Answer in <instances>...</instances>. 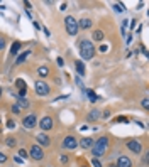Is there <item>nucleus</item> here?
<instances>
[{"label": "nucleus", "instance_id": "f257e3e1", "mask_svg": "<svg viewBox=\"0 0 149 167\" xmlns=\"http://www.w3.org/2000/svg\"><path fill=\"white\" fill-rule=\"evenodd\" d=\"M107 149H109V137H100V139H97L93 142V147H92V155L93 159H100L105 155Z\"/></svg>", "mask_w": 149, "mask_h": 167}, {"label": "nucleus", "instance_id": "f03ea898", "mask_svg": "<svg viewBox=\"0 0 149 167\" xmlns=\"http://www.w3.org/2000/svg\"><path fill=\"white\" fill-rule=\"evenodd\" d=\"M80 56H81V59L83 61H90V59H93V56H95V46L92 41H80Z\"/></svg>", "mask_w": 149, "mask_h": 167}, {"label": "nucleus", "instance_id": "7ed1b4c3", "mask_svg": "<svg viewBox=\"0 0 149 167\" xmlns=\"http://www.w3.org/2000/svg\"><path fill=\"white\" fill-rule=\"evenodd\" d=\"M64 29L69 36H76L78 34V20L74 17H71V15L64 17Z\"/></svg>", "mask_w": 149, "mask_h": 167}, {"label": "nucleus", "instance_id": "20e7f679", "mask_svg": "<svg viewBox=\"0 0 149 167\" xmlns=\"http://www.w3.org/2000/svg\"><path fill=\"white\" fill-rule=\"evenodd\" d=\"M126 147L129 149L132 154L139 155V154L142 152V142L137 140V139H129V140H126Z\"/></svg>", "mask_w": 149, "mask_h": 167}, {"label": "nucleus", "instance_id": "39448f33", "mask_svg": "<svg viewBox=\"0 0 149 167\" xmlns=\"http://www.w3.org/2000/svg\"><path fill=\"white\" fill-rule=\"evenodd\" d=\"M29 157L32 159V160H36V162H39V160H43L44 159V150L43 147H39V145H31V149H29Z\"/></svg>", "mask_w": 149, "mask_h": 167}, {"label": "nucleus", "instance_id": "423d86ee", "mask_svg": "<svg viewBox=\"0 0 149 167\" xmlns=\"http://www.w3.org/2000/svg\"><path fill=\"white\" fill-rule=\"evenodd\" d=\"M34 90H36V95H37V96H48L49 91H51V88H49L48 83L41 81V79H39V81H36Z\"/></svg>", "mask_w": 149, "mask_h": 167}, {"label": "nucleus", "instance_id": "0eeeda50", "mask_svg": "<svg viewBox=\"0 0 149 167\" xmlns=\"http://www.w3.org/2000/svg\"><path fill=\"white\" fill-rule=\"evenodd\" d=\"M22 125H24V128H26V130H32V128L37 125V116H36L34 113L26 115V116L22 118Z\"/></svg>", "mask_w": 149, "mask_h": 167}, {"label": "nucleus", "instance_id": "6e6552de", "mask_svg": "<svg viewBox=\"0 0 149 167\" xmlns=\"http://www.w3.org/2000/svg\"><path fill=\"white\" fill-rule=\"evenodd\" d=\"M78 147V139L74 135H68V137H64V140H63V149L66 150H74Z\"/></svg>", "mask_w": 149, "mask_h": 167}, {"label": "nucleus", "instance_id": "1a4fd4ad", "mask_svg": "<svg viewBox=\"0 0 149 167\" xmlns=\"http://www.w3.org/2000/svg\"><path fill=\"white\" fill-rule=\"evenodd\" d=\"M39 128L43 132H49L53 128V118L51 116H43V118H41V122H39Z\"/></svg>", "mask_w": 149, "mask_h": 167}, {"label": "nucleus", "instance_id": "9d476101", "mask_svg": "<svg viewBox=\"0 0 149 167\" xmlns=\"http://www.w3.org/2000/svg\"><path fill=\"white\" fill-rule=\"evenodd\" d=\"M36 140H37V145H39V147H48V145H51V139H49L46 133H39V135L36 137Z\"/></svg>", "mask_w": 149, "mask_h": 167}, {"label": "nucleus", "instance_id": "9b49d317", "mask_svg": "<svg viewBox=\"0 0 149 167\" xmlns=\"http://www.w3.org/2000/svg\"><path fill=\"white\" fill-rule=\"evenodd\" d=\"M115 167H132V162H131V159L127 155H119Z\"/></svg>", "mask_w": 149, "mask_h": 167}, {"label": "nucleus", "instance_id": "f8f14e48", "mask_svg": "<svg viewBox=\"0 0 149 167\" xmlns=\"http://www.w3.org/2000/svg\"><path fill=\"white\" fill-rule=\"evenodd\" d=\"M93 139L92 137H83L81 140H78V145H80L81 149H92L93 147Z\"/></svg>", "mask_w": 149, "mask_h": 167}, {"label": "nucleus", "instance_id": "ddd939ff", "mask_svg": "<svg viewBox=\"0 0 149 167\" xmlns=\"http://www.w3.org/2000/svg\"><path fill=\"white\" fill-rule=\"evenodd\" d=\"M100 118H102V113L98 110H92L86 115V122H97V120H100Z\"/></svg>", "mask_w": 149, "mask_h": 167}, {"label": "nucleus", "instance_id": "4468645a", "mask_svg": "<svg viewBox=\"0 0 149 167\" xmlns=\"http://www.w3.org/2000/svg\"><path fill=\"white\" fill-rule=\"evenodd\" d=\"M20 49H22V42H20V41H14V42H12V46H10V56L14 57L15 54L20 52Z\"/></svg>", "mask_w": 149, "mask_h": 167}, {"label": "nucleus", "instance_id": "2eb2a0df", "mask_svg": "<svg viewBox=\"0 0 149 167\" xmlns=\"http://www.w3.org/2000/svg\"><path fill=\"white\" fill-rule=\"evenodd\" d=\"M15 105H17L20 110L22 108H29L31 106V101H29L27 98H20V96H15Z\"/></svg>", "mask_w": 149, "mask_h": 167}, {"label": "nucleus", "instance_id": "dca6fc26", "mask_svg": "<svg viewBox=\"0 0 149 167\" xmlns=\"http://www.w3.org/2000/svg\"><path fill=\"white\" fill-rule=\"evenodd\" d=\"M74 68H76V73H78V76H83L85 74V71H86V68H85V62L83 61H74Z\"/></svg>", "mask_w": 149, "mask_h": 167}, {"label": "nucleus", "instance_id": "f3484780", "mask_svg": "<svg viewBox=\"0 0 149 167\" xmlns=\"http://www.w3.org/2000/svg\"><path fill=\"white\" fill-rule=\"evenodd\" d=\"M92 20L90 19H81L80 22H78V31H80V29H83V31H86V29H90L92 27Z\"/></svg>", "mask_w": 149, "mask_h": 167}, {"label": "nucleus", "instance_id": "a211bd4d", "mask_svg": "<svg viewBox=\"0 0 149 167\" xmlns=\"http://www.w3.org/2000/svg\"><path fill=\"white\" fill-rule=\"evenodd\" d=\"M29 56H31V51H24V52H20L19 56H17V59H15V64H17V66H19V64H22V62L26 61Z\"/></svg>", "mask_w": 149, "mask_h": 167}, {"label": "nucleus", "instance_id": "6ab92c4d", "mask_svg": "<svg viewBox=\"0 0 149 167\" xmlns=\"http://www.w3.org/2000/svg\"><path fill=\"white\" fill-rule=\"evenodd\" d=\"M103 37H105V34H103V31H100V29H97V31L92 32V39L97 41V42H100V41H103Z\"/></svg>", "mask_w": 149, "mask_h": 167}, {"label": "nucleus", "instance_id": "aec40b11", "mask_svg": "<svg viewBox=\"0 0 149 167\" xmlns=\"http://www.w3.org/2000/svg\"><path fill=\"white\" fill-rule=\"evenodd\" d=\"M37 76H39V78L49 76V68H48V66H39V68H37Z\"/></svg>", "mask_w": 149, "mask_h": 167}, {"label": "nucleus", "instance_id": "412c9836", "mask_svg": "<svg viewBox=\"0 0 149 167\" xmlns=\"http://www.w3.org/2000/svg\"><path fill=\"white\" fill-rule=\"evenodd\" d=\"M5 145L9 149H14L15 145H17V140H15L14 137H7V139H5Z\"/></svg>", "mask_w": 149, "mask_h": 167}, {"label": "nucleus", "instance_id": "4be33fe9", "mask_svg": "<svg viewBox=\"0 0 149 167\" xmlns=\"http://www.w3.org/2000/svg\"><path fill=\"white\" fill-rule=\"evenodd\" d=\"M85 93H86V96L90 98V101H92V103H95V101L98 100V96L95 95V91H93V90H85Z\"/></svg>", "mask_w": 149, "mask_h": 167}, {"label": "nucleus", "instance_id": "5701e85b", "mask_svg": "<svg viewBox=\"0 0 149 167\" xmlns=\"http://www.w3.org/2000/svg\"><path fill=\"white\" fill-rule=\"evenodd\" d=\"M114 10L115 12H126V5L121 2H117V3H114Z\"/></svg>", "mask_w": 149, "mask_h": 167}, {"label": "nucleus", "instance_id": "b1692460", "mask_svg": "<svg viewBox=\"0 0 149 167\" xmlns=\"http://www.w3.org/2000/svg\"><path fill=\"white\" fill-rule=\"evenodd\" d=\"M114 122H117V123H127V122H129V118H127V116H117Z\"/></svg>", "mask_w": 149, "mask_h": 167}, {"label": "nucleus", "instance_id": "393cba45", "mask_svg": "<svg viewBox=\"0 0 149 167\" xmlns=\"http://www.w3.org/2000/svg\"><path fill=\"white\" fill-rule=\"evenodd\" d=\"M19 155H20V159H29V152H27V150H24V149H20Z\"/></svg>", "mask_w": 149, "mask_h": 167}, {"label": "nucleus", "instance_id": "a878e982", "mask_svg": "<svg viewBox=\"0 0 149 167\" xmlns=\"http://www.w3.org/2000/svg\"><path fill=\"white\" fill-rule=\"evenodd\" d=\"M7 160H9V157H7L5 154H3L2 150H0V164H5Z\"/></svg>", "mask_w": 149, "mask_h": 167}, {"label": "nucleus", "instance_id": "bb28decb", "mask_svg": "<svg viewBox=\"0 0 149 167\" xmlns=\"http://www.w3.org/2000/svg\"><path fill=\"white\" fill-rule=\"evenodd\" d=\"M10 111H12V113H14V115H19V113H20V108H19L17 105H12Z\"/></svg>", "mask_w": 149, "mask_h": 167}, {"label": "nucleus", "instance_id": "cd10ccee", "mask_svg": "<svg viewBox=\"0 0 149 167\" xmlns=\"http://www.w3.org/2000/svg\"><path fill=\"white\" fill-rule=\"evenodd\" d=\"M7 128H9V130H14L15 128V120H9V122H7Z\"/></svg>", "mask_w": 149, "mask_h": 167}, {"label": "nucleus", "instance_id": "c85d7f7f", "mask_svg": "<svg viewBox=\"0 0 149 167\" xmlns=\"http://www.w3.org/2000/svg\"><path fill=\"white\" fill-rule=\"evenodd\" d=\"M141 106H142L144 110H147V108H149V100H147V98H144L142 101H141Z\"/></svg>", "mask_w": 149, "mask_h": 167}, {"label": "nucleus", "instance_id": "c756f323", "mask_svg": "<svg viewBox=\"0 0 149 167\" xmlns=\"http://www.w3.org/2000/svg\"><path fill=\"white\" fill-rule=\"evenodd\" d=\"M127 24H129V20H122V26H121V31H122V34H126V29H127Z\"/></svg>", "mask_w": 149, "mask_h": 167}, {"label": "nucleus", "instance_id": "7c9ffc66", "mask_svg": "<svg viewBox=\"0 0 149 167\" xmlns=\"http://www.w3.org/2000/svg\"><path fill=\"white\" fill-rule=\"evenodd\" d=\"M92 165H93V167H102V162L98 160V159H93V160H92Z\"/></svg>", "mask_w": 149, "mask_h": 167}, {"label": "nucleus", "instance_id": "2f4dec72", "mask_svg": "<svg viewBox=\"0 0 149 167\" xmlns=\"http://www.w3.org/2000/svg\"><path fill=\"white\" fill-rule=\"evenodd\" d=\"M76 85L80 86V88H81V91H85V86H83V83H81V78H80V76L76 78Z\"/></svg>", "mask_w": 149, "mask_h": 167}, {"label": "nucleus", "instance_id": "473e14b6", "mask_svg": "<svg viewBox=\"0 0 149 167\" xmlns=\"http://www.w3.org/2000/svg\"><path fill=\"white\" fill-rule=\"evenodd\" d=\"M147 159H149V154L144 152V155H142V164H144V165H147Z\"/></svg>", "mask_w": 149, "mask_h": 167}, {"label": "nucleus", "instance_id": "72a5a7b5", "mask_svg": "<svg viewBox=\"0 0 149 167\" xmlns=\"http://www.w3.org/2000/svg\"><path fill=\"white\" fill-rule=\"evenodd\" d=\"M68 160H69V157L66 155V154H63V155H61V162H63V164H66Z\"/></svg>", "mask_w": 149, "mask_h": 167}, {"label": "nucleus", "instance_id": "f704fd0d", "mask_svg": "<svg viewBox=\"0 0 149 167\" xmlns=\"http://www.w3.org/2000/svg\"><path fill=\"white\" fill-rule=\"evenodd\" d=\"M107 51H109V46L102 44V46H100V52H107Z\"/></svg>", "mask_w": 149, "mask_h": 167}, {"label": "nucleus", "instance_id": "c9c22d12", "mask_svg": "<svg viewBox=\"0 0 149 167\" xmlns=\"http://www.w3.org/2000/svg\"><path fill=\"white\" fill-rule=\"evenodd\" d=\"M102 118H110V110H105V111H103Z\"/></svg>", "mask_w": 149, "mask_h": 167}, {"label": "nucleus", "instance_id": "e433bc0d", "mask_svg": "<svg viewBox=\"0 0 149 167\" xmlns=\"http://www.w3.org/2000/svg\"><path fill=\"white\" fill-rule=\"evenodd\" d=\"M3 47H5V39H3V37H0V51H2Z\"/></svg>", "mask_w": 149, "mask_h": 167}, {"label": "nucleus", "instance_id": "4c0bfd02", "mask_svg": "<svg viewBox=\"0 0 149 167\" xmlns=\"http://www.w3.org/2000/svg\"><path fill=\"white\" fill-rule=\"evenodd\" d=\"M58 66H64V61H63V57H58Z\"/></svg>", "mask_w": 149, "mask_h": 167}, {"label": "nucleus", "instance_id": "58836bf2", "mask_svg": "<svg viewBox=\"0 0 149 167\" xmlns=\"http://www.w3.org/2000/svg\"><path fill=\"white\" fill-rule=\"evenodd\" d=\"M129 20H131V29H134L136 27V20L134 19H129Z\"/></svg>", "mask_w": 149, "mask_h": 167}, {"label": "nucleus", "instance_id": "ea45409f", "mask_svg": "<svg viewBox=\"0 0 149 167\" xmlns=\"http://www.w3.org/2000/svg\"><path fill=\"white\" fill-rule=\"evenodd\" d=\"M14 160L17 162V164H22V159H20V157H14Z\"/></svg>", "mask_w": 149, "mask_h": 167}, {"label": "nucleus", "instance_id": "a19ab883", "mask_svg": "<svg viewBox=\"0 0 149 167\" xmlns=\"http://www.w3.org/2000/svg\"><path fill=\"white\" fill-rule=\"evenodd\" d=\"M43 31H44V34H46L48 37H49V36H51V34H49V31H48V29H46V27H43Z\"/></svg>", "mask_w": 149, "mask_h": 167}, {"label": "nucleus", "instance_id": "79ce46f5", "mask_svg": "<svg viewBox=\"0 0 149 167\" xmlns=\"http://www.w3.org/2000/svg\"><path fill=\"white\" fill-rule=\"evenodd\" d=\"M2 93H3V90H2V86H0V98H2Z\"/></svg>", "mask_w": 149, "mask_h": 167}, {"label": "nucleus", "instance_id": "37998d69", "mask_svg": "<svg viewBox=\"0 0 149 167\" xmlns=\"http://www.w3.org/2000/svg\"><path fill=\"white\" fill-rule=\"evenodd\" d=\"M107 167H115V164H109V165H107Z\"/></svg>", "mask_w": 149, "mask_h": 167}, {"label": "nucleus", "instance_id": "c03bdc74", "mask_svg": "<svg viewBox=\"0 0 149 167\" xmlns=\"http://www.w3.org/2000/svg\"><path fill=\"white\" fill-rule=\"evenodd\" d=\"M81 167H88V165H86V164H83V165H81Z\"/></svg>", "mask_w": 149, "mask_h": 167}]
</instances>
